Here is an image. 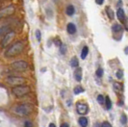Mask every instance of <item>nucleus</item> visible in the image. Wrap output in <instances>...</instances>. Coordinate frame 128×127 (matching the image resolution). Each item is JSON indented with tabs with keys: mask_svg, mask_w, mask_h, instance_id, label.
Segmentation results:
<instances>
[{
	"mask_svg": "<svg viewBox=\"0 0 128 127\" xmlns=\"http://www.w3.org/2000/svg\"><path fill=\"white\" fill-rule=\"evenodd\" d=\"M7 82L9 83L10 85H13V86H20L22 84H24L26 82L25 78L23 77H19V76H9L7 78Z\"/></svg>",
	"mask_w": 128,
	"mask_h": 127,
	"instance_id": "nucleus-5",
	"label": "nucleus"
},
{
	"mask_svg": "<svg viewBox=\"0 0 128 127\" xmlns=\"http://www.w3.org/2000/svg\"><path fill=\"white\" fill-rule=\"evenodd\" d=\"M60 47H61V48H60V53H61L62 55H64L66 52V46L64 44H62Z\"/></svg>",
	"mask_w": 128,
	"mask_h": 127,
	"instance_id": "nucleus-22",
	"label": "nucleus"
},
{
	"mask_svg": "<svg viewBox=\"0 0 128 127\" xmlns=\"http://www.w3.org/2000/svg\"><path fill=\"white\" fill-rule=\"evenodd\" d=\"M116 16H118V20L120 22H124V20H125V14H124V11H123L122 8H118V11H116Z\"/></svg>",
	"mask_w": 128,
	"mask_h": 127,
	"instance_id": "nucleus-9",
	"label": "nucleus"
},
{
	"mask_svg": "<svg viewBox=\"0 0 128 127\" xmlns=\"http://www.w3.org/2000/svg\"><path fill=\"white\" fill-rule=\"evenodd\" d=\"M54 44H55L56 46H61L62 45V42L59 38H56V40H54Z\"/></svg>",
	"mask_w": 128,
	"mask_h": 127,
	"instance_id": "nucleus-27",
	"label": "nucleus"
},
{
	"mask_svg": "<svg viewBox=\"0 0 128 127\" xmlns=\"http://www.w3.org/2000/svg\"><path fill=\"white\" fill-rule=\"evenodd\" d=\"M73 92H74V94H80L81 92H84V89L81 87V86H77V87L74 88Z\"/></svg>",
	"mask_w": 128,
	"mask_h": 127,
	"instance_id": "nucleus-20",
	"label": "nucleus"
},
{
	"mask_svg": "<svg viewBox=\"0 0 128 127\" xmlns=\"http://www.w3.org/2000/svg\"><path fill=\"white\" fill-rule=\"evenodd\" d=\"M36 38L38 40V42H40L42 34H40V30H37V31H36Z\"/></svg>",
	"mask_w": 128,
	"mask_h": 127,
	"instance_id": "nucleus-26",
	"label": "nucleus"
},
{
	"mask_svg": "<svg viewBox=\"0 0 128 127\" xmlns=\"http://www.w3.org/2000/svg\"><path fill=\"white\" fill-rule=\"evenodd\" d=\"M1 5H2V3H1V1H0V7H1Z\"/></svg>",
	"mask_w": 128,
	"mask_h": 127,
	"instance_id": "nucleus-34",
	"label": "nucleus"
},
{
	"mask_svg": "<svg viewBox=\"0 0 128 127\" xmlns=\"http://www.w3.org/2000/svg\"><path fill=\"white\" fill-rule=\"evenodd\" d=\"M104 101H105V99H104L103 95H101V94L97 95V102H98L99 104H103Z\"/></svg>",
	"mask_w": 128,
	"mask_h": 127,
	"instance_id": "nucleus-24",
	"label": "nucleus"
},
{
	"mask_svg": "<svg viewBox=\"0 0 128 127\" xmlns=\"http://www.w3.org/2000/svg\"><path fill=\"white\" fill-rule=\"evenodd\" d=\"M49 127H56V126H55L54 123H50V124H49Z\"/></svg>",
	"mask_w": 128,
	"mask_h": 127,
	"instance_id": "nucleus-33",
	"label": "nucleus"
},
{
	"mask_svg": "<svg viewBox=\"0 0 128 127\" xmlns=\"http://www.w3.org/2000/svg\"><path fill=\"white\" fill-rule=\"evenodd\" d=\"M23 48H24V44L20 40H18L16 42H14L13 44L7 49L5 52V56L7 58H13L14 56H18L22 52Z\"/></svg>",
	"mask_w": 128,
	"mask_h": 127,
	"instance_id": "nucleus-1",
	"label": "nucleus"
},
{
	"mask_svg": "<svg viewBox=\"0 0 128 127\" xmlns=\"http://www.w3.org/2000/svg\"><path fill=\"white\" fill-rule=\"evenodd\" d=\"M76 110L77 113L79 114H86L88 113V105L87 104H84V103H77L76 105Z\"/></svg>",
	"mask_w": 128,
	"mask_h": 127,
	"instance_id": "nucleus-8",
	"label": "nucleus"
},
{
	"mask_svg": "<svg viewBox=\"0 0 128 127\" xmlns=\"http://www.w3.org/2000/svg\"><path fill=\"white\" fill-rule=\"evenodd\" d=\"M120 121H122V124H126L127 123V118L125 114H122V118H120Z\"/></svg>",
	"mask_w": 128,
	"mask_h": 127,
	"instance_id": "nucleus-25",
	"label": "nucleus"
},
{
	"mask_svg": "<svg viewBox=\"0 0 128 127\" xmlns=\"http://www.w3.org/2000/svg\"><path fill=\"white\" fill-rule=\"evenodd\" d=\"M66 13L68 16H73L74 13H75V8L72 6V5H68V6L66 7Z\"/></svg>",
	"mask_w": 128,
	"mask_h": 127,
	"instance_id": "nucleus-13",
	"label": "nucleus"
},
{
	"mask_svg": "<svg viewBox=\"0 0 128 127\" xmlns=\"http://www.w3.org/2000/svg\"><path fill=\"white\" fill-rule=\"evenodd\" d=\"M24 127H33V125H32V123H31L30 121H26Z\"/></svg>",
	"mask_w": 128,
	"mask_h": 127,
	"instance_id": "nucleus-29",
	"label": "nucleus"
},
{
	"mask_svg": "<svg viewBox=\"0 0 128 127\" xmlns=\"http://www.w3.org/2000/svg\"><path fill=\"white\" fill-rule=\"evenodd\" d=\"M16 12V8L14 5H10V6L6 7L2 10H0V18H4L7 16H12L14 13Z\"/></svg>",
	"mask_w": 128,
	"mask_h": 127,
	"instance_id": "nucleus-6",
	"label": "nucleus"
},
{
	"mask_svg": "<svg viewBox=\"0 0 128 127\" xmlns=\"http://www.w3.org/2000/svg\"><path fill=\"white\" fill-rule=\"evenodd\" d=\"M60 127H70V125H68V123H63Z\"/></svg>",
	"mask_w": 128,
	"mask_h": 127,
	"instance_id": "nucleus-31",
	"label": "nucleus"
},
{
	"mask_svg": "<svg viewBox=\"0 0 128 127\" xmlns=\"http://www.w3.org/2000/svg\"><path fill=\"white\" fill-rule=\"evenodd\" d=\"M78 64H79V62H78V59L77 57H72L70 61V66L72 68H78Z\"/></svg>",
	"mask_w": 128,
	"mask_h": 127,
	"instance_id": "nucleus-17",
	"label": "nucleus"
},
{
	"mask_svg": "<svg viewBox=\"0 0 128 127\" xmlns=\"http://www.w3.org/2000/svg\"><path fill=\"white\" fill-rule=\"evenodd\" d=\"M103 2H104V0H96V3L97 5H102Z\"/></svg>",
	"mask_w": 128,
	"mask_h": 127,
	"instance_id": "nucleus-30",
	"label": "nucleus"
},
{
	"mask_svg": "<svg viewBox=\"0 0 128 127\" xmlns=\"http://www.w3.org/2000/svg\"><path fill=\"white\" fill-rule=\"evenodd\" d=\"M101 127H112V125L110 124L109 122H107V121H105V122H103Z\"/></svg>",
	"mask_w": 128,
	"mask_h": 127,
	"instance_id": "nucleus-28",
	"label": "nucleus"
},
{
	"mask_svg": "<svg viewBox=\"0 0 128 127\" xmlns=\"http://www.w3.org/2000/svg\"><path fill=\"white\" fill-rule=\"evenodd\" d=\"M104 102L106 103V109H107V110H110V109L112 108V101H111L109 96H107V97L105 98V101Z\"/></svg>",
	"mask_w": 128,
	"mask_h": 127,
	"instance_id": "nucleus-19",
	"label": "nucleus"
},
{
	"mask_svg": "<svg viewBox=\"0 0 128 127\" xmlns=\"http://www.w3.org/2000/svg\"><path fill=\"white\" fill-rule=\"evenodd\" d=\"M94 127H100V124H99L98 122H96V123H94Z\"/></svg>",
	"mask_w": 128,
	"mask_h": 127,
	"instance_id": "nucleus-32",
	"label": "nucleus"
},
{
	"mask_svg": "<svg viewBox=\"0 0 128 127\" xmlns=\"http://www.w3.org/2000/svg\"><path fill=\"white\" fill-rule=\"evenodd\" d=\"M112 30H113V32H114L115 34H118V33L122 34V32H123V27H122L120 24L115 23L114 25L112 26Z\"/></svg>",
	"mask_w": 128,
	"mask_h": 127,
	"instance_id": "nucleus-11",
	"label": "nucleus"
},
{
	"mask_svg": "<svg viewBox=\"0 0 128 127\" xmlns=\"http://www.w3.org/2000/svg\"><path fill=\"white\" fill-rule=\"evenodd\" d=\"M66 30H68V34H74L76 32V26L74 25L73 23H68V26H66Z\"/></svg>",
	"mask_w": 128,
	"mask_h": 127,
	"instance_id": "nucleus-12",
	"label": "nucleus"
},
{
	"mask_svg": "<svg viewBox=\"0 0 128 127\" xmlns=\"http://www.w3.org/2000/svg\"><path fill=\"white\" fill-rule=\"evenodd\" d=\"M106 13H107V16H108V18L110 19H114V18H115V13H114V11L109 6L106 7Z\"/></svg>",
	"mask_w": 128,
	"mask_h": 127,
	"instance_id": "nucleus-16",
	"label": "nucleus"
},
{
	"mask_svg": "<svg viewBox=\"0 0 128 127\" xmlns=\"http://www.w3.org/2000/svg\"><path fill=\"white\" fill-rule=\"evenodd\" d=\"M113 87H114V89H115V90L116 92V94H120V92H122V90H123V87H122V84H120V83H114Z\"/></svg>",
	"mask_w": 128,
	"mask_h": 127,
	"instance_id": "nucleus-15",
	"label": "nucleus"
},
{
	"mask_svg": "<svg viewBox=\"0 0 128 127\" xmlns=\"http://www.w3.org/2000/svg\"><path fill=\"white\" fill-rule=\"evenodd\" d=\"M79 125L81 127H87L88 126V118H85V116H81L80 118H79Z\"/></svg>",
	"mask_w": 128,
	"mask_h": 127,
	"instance_id": "nucleus-14",
	"label": "nucleus"
},
{
	"mask_svg": "<svg viewBox=\"0 0 128 127\" xmlns=\"http://www.w3.org/2000/svg\"><path fill=\"white\" fill-rule=\"evenodd\" d=\"M74 79L77 82H80L82 80V70L80 68H76V70H74Z\"/></svg>",
	"mask_w": 128,
	"mask_h": 127,
	"instance_id": "nucleus-10",
	"label": "nucleus"
},
{
	"mask_svg": "<svg viewBox=\"0 0 128 127\" xmlns=\"http://www.w3.org/2000/svg\"><path fill=\"white\" fill-rule=\"evenodd\" d=\"M88 53H89V48L87 46H84V48L82 49V52H81V59H83V60L86 59Z\"/></svg>",
	"mask_w": 128,
	"mask_h": 127,
	"instance_id": "nucleus-18",
	"label": "nucleus"
},
{
	"mask_svg": "<svg viewBox=\"0 0 128 127\" xmlns=\"http://www.w3.org/2000/svg\"><path fill=\"white\" fill-rule=\"evenodd\" d=\"M32 111V107L29 104H20L14 108V112L19 116H27Z\"/></svg>",
	"mask_w": 128,
	"mask_h": 127,
	"instance_id": "nucleus-3",
	"label": "nucleus"
},
{
	"mask_svg": "<svg viewBox=\"0 0 128 127\" xmlns=\"http://www.w3.org/2000/svg\"><path fill=\"white\" fill-rule=\"evenodd\" d=\"M14 36H16V33L14 31H9L8 33H6L5 36H4V38H2L1 45H2L3 47H4V46H7V45L11 42V40H13Z\"/></svg>",
	"mask_w": 128,
	"mask_h": 127,
	"instance_id": "nucleus-7",
	"label": "nucleus"
},
{
	"mask_svg": "<svg viewBox=\"0 0 128 127\" xmlns=\"http://www.w3.org/2000/svg\"><path fill=\"white\" fill-rule=\"evenodd\" d=\"M103 73H104V71H103V68H98V70H96V76L99 77V78L103 76Z\"/></svg>",
	"mask_w": 128,
	"mask_h": 127,
	"instance_id": "nucleus-23",
	"label": "nucleus"
},
{
	"mask_svg": "<svg viewBox=\"0 0 128 127\" xmlns=\"http://www.w3.org/2000/svg\"><path fill=\"white\" fill-rule=\"evenodd\" d=\"M28 66H29L28 64L26 63L25 61H22V60L16 61V62L11 64V68L12 70H16V71H20V72L27 70H28Z\"/></svg>",
	"mask_w": 128,
	"mask_h": 127,
	"instance_id": "nucleus-4",
	"label": "nucleus"
},
{
	"mask_svg": "<svg viewBox=\"0 0 128 127\" xmlns=\"http://www.w3.org/2000/svg\"><path fill=\"white\" fill-rule=\"evenodd\" d=\"M13 94L16 96H18V97H21V96H24V95L28 94L31 90L28 86H24V85H20V86H16L14 87L13 90H12Z\"/></svg>",
	"mask_w": 128,
	"mask_h": 127,
	"instance_id": "nucleus-2",
	"label": "nucleus"
},
{
	"mask_svg": "<svg viewBox=\"0 0 128 127\" xmlns=\"http://www.w3.org/2000/svg\"><path fill=\"white\" fill-rule=\"evenodd\" d=\"M116 78L118 79H122V77H123V71H122V70H118L116 71Z\"/></svg>",
	"mask_w": 128,
	"mask_h": 127,
	"instance_id": "nucleus-21",
	"label": "nucleus"
}]
</instances>
